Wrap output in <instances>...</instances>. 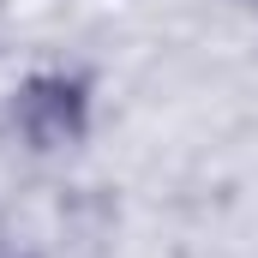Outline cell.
I'll return each mask as SVG.
<instances>
[{
	"mask_svg": "<svg viewBox=\"0 0 258 258\" xmlns=\"http://www.w3.org/2000/svg\"><path fill=\"white\" fill-rule=\"evenodd\" d=\"M12 120L18 132L36 144V150H60L78 144L90 126V90L84 78H66V72H36L18 84V102H12Z\"/></svg>",
	"mask_w": 258,
	"mask_h": 258,
	"instance_id": "1",
	"label": "cell"
},
{
	"mask_svg": "<svg viewBox=\"0 0 258 258\" xmlns=\"http://www.w3.org/2000/svg\"><path fill=\"white\" fill-rule=\"evenodd\" d=\"M252 6H258V0H252Z\"/></svg>",
	"mask_w": 258,
	"mask_h": 258,
	"instance_id": "2",
	"label": "cell"
}]
</instances>
